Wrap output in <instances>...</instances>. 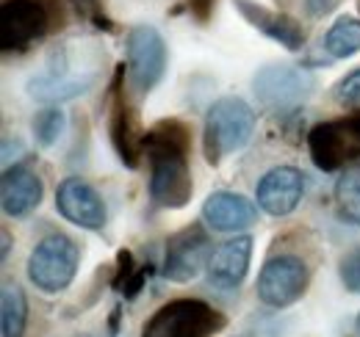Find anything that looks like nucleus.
<instances>
[{
	"label": "nucleus",
	"mask_w": 360,
	"mask_h": 337,
	"mask_svg": "<svg viewBox=\"0 0 360 337\" xmlns=\"http://www.w3.org/2000/svg\"><path fill=\"white\" fill-rule=\"evenodd\" d=\"M144 133L147 130L139 127V117L122 88V70H120L111 86V103H108V138L122 166L139 168L144 155Z\"/></svg>",
	"instance_id": "11"
},
{
	"label": "nucleus",
	"mask_w": 360,
	"mask_h": 337,
	"mask_svg": "<svg viewBox=\"0 0 360 337\" xmlns=\"http://www.w3.org/2000/svg\"><path fill=\"white\" fill-rule=\"evenodd\" d=\"M233 6L238 8V14L255 31H261L264 37H269L271 42L283 44L291 53L302 50V44H305V28L294 17H288L283 11H274V8H266L258 0H233Z\"/></svg>",
	"instance_id": "17"
},
{
	"label": "nucleus",
	"mask_w": 360,
	"mask_h": 337,
	"mask_svg": "<svg viewBox=\"0 0 360 337\" xmlns=\"http://www.w3.org/2000/svg\"><path fill=\"white\" fill-rule=\"evenodd\" d=\"M211 238L200 221L178 230L167 241V254L161 263V277L169 282H191L211 257Z\"/></svg>",
	"instance_id": "12"
},
{
	"label": "nucleus",
	"mask_w": 360,
	"mask_h": 337,
	"mask_svg": "<svg viewBox=\"0 0 360 337\" xmlns=\"http://www.w3.org/2000/svg\"><path fill=\"white\" fill-rule=\"evenodd\" d=\"M333 97L341 108H360V67L333 86Z\"/></svg>",
	"instance_id": "25"
},
{
	"label": "nucleus",
	"mask_w": 360,
	"mask_h": 337,
	"mask_svg": "<svg viewBox=\"0 0 360 337\" xmlns=\"http://www.w3.org/2000/svg\"><path fill=\"white\" fill-rule=\"evenodd\" d=\"M335 208L344 221L352 227H360V166L344 168L341 177L335 180Z\"/></svg>",
	"instance_id": "21"
},
{
	"label": "nucleus",
	"mask_w": 360,
	"mask_h": 337,
	"mask_svg": "<svg viewBox=\"0 0 360 337\" xmlns=\"http://www.w3.org/2000/svg\"><path fill=\"white\" fill-rule=\"evenodd\" d=\"M105 50L91 39H70L50 47L45 64L25 81V94L42 105H61L86 94L100 81Z\"/></svg>",
	"instance_id": "2"
},
{
	"label": "nucleus",
	"mask_w": 360,
	"mask_h": 337,
	"mask_svg": "<svg viewBox=\"0 0 360 337\" xmlns=\"http://www.w3.org/2000/svg\"><path fill=\"white\" fill-rule=\"evenodd\" d=\"M125 58H128V81L139 97L150 94L167 72V42L158 28L136 25L125 39Z\"/></svg>",
	"instance_id": "10"
},
{
	"label": "nucleus",
	"mask_w": 360,
	"mask_h": 337,
	"mask_svg": "<svg viewBox=\"0 0 360 337\" xmlns=\"http://www.w3.org/2000/svg\"><path fill=\"white\" fill-rule=\"evenodd\" d=\"M61 25L58 0H3L0 47L3 53H25Z\"/></svg>",
	"instance_id": "4"
},
{
	"label": "nucleus",
	"mask_w": 360,
	"mask_h": 337,
	"mask_svg": "<svg viewBox=\"0 0 360 337\" xmlns=\"http://www.w3.org/2000/svg\"><path fill=\"white\" fill-rule=\"evenodd\" d=\"M225 324V315L202 298H172L147 318L141 337H214Z\"/></svg>",
	"instance_id": "5"
},
{
	"label": "nucleus",
	"mask_w": 360,
	"mask_h": 337,
	"mask_svg": "<svg viewBox=\"0 0 360 337\" xmlns=\"http://www.w3.org/2000/svg\"><path fill=\"white\" fill-rule=\"evenodd\" d=\"M214 3H217V0H188V8H191V14H194L200 22H208V17H211V11H214Z\"/></svg>",
	"instance_id": "27"
},
{
	"label": "nucleus",
	"mask_w": 360,
	"mask_h": 337,
	"mask_svg": "<svg viewBox=\"0 0 360 337\" xmlns=\"http://www.w3.org/2000/svg\"><path fill=\"white\" fill-rule=\"evenodd\" d=\"M8 249H11V235H8V230H3V263L8 260Z\"/></svg>",
	"instance_id": "29"
},
{
	"label": "nucleus",
	"mask_w": 360,
	"mask_h": 337,
	"mask_svg": "<svg viewBox=\"0 0 360 337\" xmlns=\"http://www.w3.org/2000/svg\"><path fill=\"white\" fill-rule=\"evenodd\" d=\"M75 337H91V335H75Z\"/></svg>",
	"instance_id": "32"
},
{
	"label": "nucleus",
	"mask_w": 360,
	"mask_h": 337,
	"mask_svg": "<svg viewBox=\"0 0 360 337\" xmlns=\"http://www.w3.org/2000/svg\"><path fill=\"white\" fill-rule=\"evenodd\" d=\"M302 197H305V174L297 166L269 168L255 185L258 208L274 218H283V216L297 211Z\"/></svg>",
	"instance_id": "14"
},
{
	"label": "nucleus",
	"mask_w": 360,
	"mask_h": 337,
	"mask_svg": "<svg viewBox=\"0 0 360 337\" xmlns=\"http://www.w3.org/2000/svg\"><path fill=\"white\" fill-rule=\"evenodd\" d=\"M28 326V298L25 291L6 279L0 288V329L3 337H22Z\"/></svg>",
	"instance_id": "19"
},
{
	"label": "nucleus",
	"mask_w": 360,
	"mask_h": 337,
	"mask_svg": "<svg viewBox=\"0 0 360 337\" xmlns=\"http://www.w3.org/2000/svg\"><path fill=\"white\" fill-rule=\"evenodd\" d=\"M147 277H150V265L147 263H136L131 252H120L111 288H117L125 298H136V296L141 293Z\"/></svg>",
	"instance_id": "22"
},
{
	"label": "nucleus",
	"mask_w": 360,
	"mask_h": 337,
	"mask_svg": "<svg viewBox=\"0 0 360 337\" xmlns=\"http://www.w3.org/2000/svg\"><path fill=\"white\" fill-rule=\"evenodd\" d=\"M45 197V185L42 177L25 164H14V166L3 168V180H0V202L3 213L8 218H25L42 205Z\"/></svg>",
	"instance_id": "15"
},
{
	"label": "nucleus",
	"mask_w": 360,
	"mask_h": 337,
	"mask_svg": "<svg viewBox=\"0 0 360 337\" xmlns=\"http://www.w3.org/2000/svg\"><path fill=\"white\" fill-rule=\"evenodd\" d=\"M321 47L327 50L330 58L335 61H347L360 53V20L358 17H338L330 31L324 34Z\"/></svg>",
	"instance_id": "20"
},
{
	"label": "nucleus",
	"mask_w": 360,
	"mask_h": 337,
	"mask_svg": "<svg viewBox=\"0 0 360 337\" xmlns=\"http://www.w3.org/2000/svg\"><path fill=\"white\" fill-rule=\"evenodd\" d=\"M258 117L252 105L241 97H219L202 125V152L211 166H219L225 158L244 150L255 133Z\"/></svg>",
	"instance_id": "3"
},
{
	"label": "nucleus",
	"mask_w": 360,
	"mask_h": 337,
	"mask_svg": "<svg viewBox=\"0 0 360 337\" xmlns=\"http://www.w3.org/2000/svg\"><path fill=\"white\" fill-rule=\"evenodd\" d=\"M338 277H341V285H344L349 293H360V246L341 257V263H338Z\"/></svg>",
	"instance_id": "26"
},
{
	"label": "nucleus",
	"mask_w": 360,
	"mask_h": 337,
	"mask_svg": "<svg viewBox=\"0 0 360 337\" xmlns=\"http://www.w3.org/2000/svg\"><path fill=\"white\" fill-rule=\"evenodd\" d=\"M252 235H236L227 238L225 244H219L211 257H208V282L219 291H236L250 271V260H252Z\"/></svg>",
	"instance_id": "16"
},
{
	"label": "nucleus",
	"mask_w": 360,
	"mask_h": 337,
	"mask_svg": "<svg viewBox=\"0 0 360 337\" xmlns=\"http://www.w3.org/2000/svg\"><path fill=\"white\" fill-rule=\"evenodd\" d=\"M302 3H305V8H308L311 17H324V14H330L333 6H335V0H302Z\"/></svg>",
	"instance_id": "28"
},
{
	"label": "nucleus",
	"mask_w": 360,
	"mask_h": 337,
	"mask_svg": "<svg viewBox=\"0 0 360 337\" xmlns=\"http://www.w3.org/2000/svg\"><path fill=\"white\" fill-rule=\"evenodd\" d=\"M188 152L191 130L180 119H161L144 133V155L150 161V199L158 208L180 211L191 202L194 180Z\"/></svg>",
	"instance_id": "1"
},
{
	"label": "nucleus",
	"mask_w": 360,
	"mask_h": 337,
	"mask_svg": "<svg viewBox=\"0 0 360 337\" xmlns=\"http://www.w3.org/2000/svg\"><path fill=\"white\" fill-rule=\"evenodd\" d=\"M67 3H70V8L75 11L78 20L89 22V25L100 28V31H117L111 17L105 14V3L103 0H67Z\"/></svg>",
	"instance_id": "24"
},
{
	"label": "nucleus",
	"mask_w": 360,
	"mask_h": 337,
	"mask_svg": "<svg viewBox=\"0 0 360 337\" xmlns=\"http://www.w3.org/2000/svg\"><path fill=\"white\" fill-rule=\"evenodd\" d=\"M308 150L316 168L327 174L360 166V111L314 125L308 133Z\"/></svg>",
	"instance_id": "7"
},
{
	"label": "nucleus",
	"mask_w": 360,
	"mask_h": 337,
	"mask_svg": "<svg viewBox=\"0 0 360 337\" xmlns=\"http://www.w3.org/2000/svg\"><path fill=\"white\" fill-rule=\"evenodd\" d=\"M120 307H114V315H111V335H117V329H120Z\"/></svg>",
	"instance_id": "30"
},
{
	"label": "nucleus",
	"mask_w": 360,
	"mask_h": 337,
	"mask_svg": "<svg viewBox=\"0 0 360 337\" xmlns=\"http://www.w3.org/2000/svg\"><path fill=\"white\" fill-rule=\"evenodd\" d=\"M358 332H360V312H358Z\"/></svg>",
	"instance_id": "31"
},
{
	"label": "nucleus",
	"mask_w": 360,
	"mask_h": 337,
	"mask_svg": "<svg viewBox=\"0 0 360 337\" xmlns=\"http://www.w3.org/2000/svg\"><path fill=\"white\" fill-rule=\"evenodd\" d=\"M78 265H81L78 244L64 232H53L31 249L25 271H28L31 285L39 293L56 296L72 285Z\"/></svg>",
	"instance_id": "6"
},
{
	"label": "nucleus",
	"mask_w": 360,
	"mask_h": 337,
	"mask_svg": "<svg viewBox=\"0 0 360 337\" xmlns=\"http://www.w3.org/2000/svg\"><path fill=\"white\" fill-rule=\"evenodd\" d=\"M34 138L42 150H50L53 144H58V138L64 136V127H67V114L58 108V105H45L37 117H34Z\"/></svg>",
	"instance_id": "23"
},
{
	"label": "nucleus",
	"mask_w": 360,
	"mask_h": 337,
	"mask_svg": "<svg viewBox=\"0 0 360 337\" xmlns=\"http://www.w3.org/2000/svg\"><path fill=\"white\" fill-rule=\"evenodd\" d=\"M202 221L214 232H241L258 221V208L252 199L236 191H214L202 202Z\"/></svg>",
	"instance_id": "18"
},
{
	"label": "nucleus",
	"mask_w": 360,
	"mask_h": 337,
	"mask_svg": "<svg viewBox=\"0 0 360 337\" xmlns=\"http://www.w3.org/2000/svg\"><path fill=\"white\" fill-rule=\"evenodd\" d=\"M56 211L64 221L86 230L100 232L108 221V211L97 188H91L84 177H67L56 188Z\"/></svg>",
	"instance_id": "13"
},
{
	"label": "nucleus",
	"mask_w": 360,
	"mask_h": 337,
	"mask_svg": "<svg viewBox=\"0 0 360 337\" xmlns=\"http://www.w3.org/2000/svg\"><path fill=\"white\" fill-rule=\"evenodd\" d=\"M311 285V268L300 254H274L264 263L258 274L255 293L261 304L271 310H285L297 304L302 296L308 293Z\"/></svg>",
	"instance_id": "9"
},
{
	"label": "nucleus",
	"mask_w": 360,
	"mask_h": 337,
	"mask_svg": "<svg viewBox=\"0 0 360 337\" xmlns=\"http://www.w3.org/2000/svg\"><path fill=\"white\" fill-rule=\"evenodd\" d=\"M314 75L294 64H266L252 78L258 103L274 114H294L314 94Z\"/></svg>",
	"instance_id": "8"
}]
</instances>
